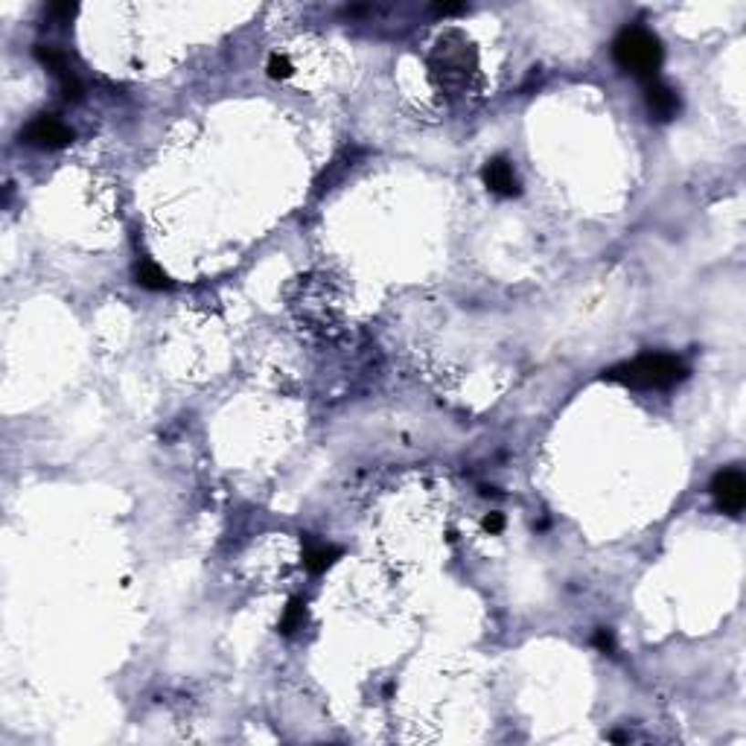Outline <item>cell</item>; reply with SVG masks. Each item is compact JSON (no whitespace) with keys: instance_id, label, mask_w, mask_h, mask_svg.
<instances>
[{"instance_id":"cell-1","label":"cell","mask_w":746,"mask_h":746,"mask_svg":"<svg viewBox=\"0 0 746 746\" xmlns=\"http://www.w3.org/2000/svg\"><path fill=\"white\" fill-rule=\"evenodd\" d=\"M685 377H689V368H685L677 356H668V353L638 356V359L604 373V379L621 382L627 388H636V391H665V388L679 385Z\"/></svg>"},{"instance_id":"cell-2","label":"cell","mask_w":746,"mask_h":746,"mask_svg":"<svg viewBox=\"0 0 746 746\" xmlns=\"http://www.w3.org/2000/svg\"><path fill=\"white\" fill-rule=\"evenodd\" d=\"M613 58L621 70L645 82H656V73L662 67V44L650 29L627 26L613 41Z\"/></svg>"},{"instance_id":"cell-3","label":"cell","mask_w":746,"mask_h":746,"mask_svg":"<svg viewBox=\"0 0 746 746\" xmlns=\"http://www.w3.org/2000/svg\"><path fill=\"white\" fill-rule=\"evenodd\" d=\"M711 496H714V504H718L723 513L738 516L743 511V504H746V479H743V472L735 470V467L720 470L718 475H714V482H711Z\"/></svg>"},{"instance_id":"cell-4","label":"cell","mask_w":746,"mask_h":746,"mask_svg":"<svg viewBox=\"0 0 746 746\" xmlns=\"http://www.w3.org/2000/svg\"><path fill=\"white\" fill-rule=\"evenodd\" d=\"M21 140H26L36 149H65L73 140V131L58 123L50 114H38L36 120H29L26 129L21 131Z\"/></svg>"},{"instance_id":"cell-5","label":"cell","mask_w":746,"mask_h":746,"mask_svg":"<svg viewBox=\"0 0 746 746\" xmlns=\"http://www.w3.org/2000/svg\"><path fill=\"white\" fill-rule=\"evenodd\" d=\"M472 67H475V50H472V44L464 41V44H461L458 56H455L452 47H450V41H443V38H440L438 53H435V73H438V77L443 73V82H452V79L458 77V82L464 85L467 77L472 73Z\"/></svg>"},{"instance_id":"cell-6","label":"cell","mask_w":746,"mask_h":746,"mask_svg":"<svg viewBox=\"0 0 746 746\" xmlns=\"http://www.w3.org/2000/svg\"><path fill=\"white\" fill-rule=\"evenodd\" d=\"M482 178H484V187L490 192H496L502 199H513L519 196V178L511 167V161L507 158H490L482 170Z\"/></svg>"},{"instance_id":"cell-7","label":"cell","mask_w":746,"mask_h":746,"mask_svg":"<svg viewBox=\"0 0 746 746\" xmlns=\"http://www.w3.org/2000/svg\"><path fill=\"white\" fill-rule=\"evenodd\" d=\"M648 111L653 120H659V123L674 120L679 111V97L674 88H668L662 82H650L648 85Z\"/></svg>"},{"instance_id":"cell-8","label":"cell","mask_w":746,"mask_h":746,"mask_svg":"<svg viewBox=\"0 0 746 746\" xmlns=\"http://www.w3.org/2000/svg\"><path fill=\"white\" fill-rule=\"evenodd\" d=\"M338 557H341L338 548L312 540V536H304V565H306L309 575H324Z\"/></svg>"},{"instance_id":"cell-9","label":"cell","mask_w":746,"mask_h":746,"mask_svg":"<svg viewBox=\"0 0 746 746\" xmlns=\"http://www.w3.org/2000/svg\"><path fill=\"white\" fill-rule=\"evenodd\" d=\"M134 277H138V283L143 289H152V292H161V289H170L172 283L170 277L163 275V268H158L152 260H140L138 268H134Z\"/></svg>"},{"instance_id":"cell-10","label":"cell","mask_w":746,"mask_h":746,"mask_svg":"<svg viewBox=\"0 0 746 746\" xmlns=\"http://www.w3.org/2000/svg\"><path fill=\"white\" fill-rule=\"evenodd\" d=\"M304 624H306V604L301 598H292L286 613H283V618H280V633L295 636L297 630H304Z\"/></svg>"},{"instance_id":"cell-11","label":"cell","mask_w":746,"mask_h":746,"mask_svg":"<svg viewBox=\"0 0 746 746\" xmlns=\"http://www.w3.org/2000/svg\"><path fill=\"white\" fill-rule=\"evenodd\" d=\"M292 62L286 56H280V53H275L272 58H268V77L272 79H289L292 77Z\"/></svg>"},{"instance_id":"cell-12","label":"cell","mask_w":746,"mask_h":746,"mask_svg":"<svg viewBox=\"0 0 746 746\" xmlns=\"http://www.w3.org/2000/svg\"><path fill=\"white\" fill-rule=\"evenodd\" d=\"M595 648H601L604 653H613L616 650L613 633H609V630H598V633H595Z\"/></svg>"},{"instance_id":"cell-13","label":"cell","mask_w":746,"mask_h":746,"mask_svg":"<svg viewBox=\"0 0 746 746\" xmlns=\"http://www.w3.org/2000/svg\"><path fill=\"white\" fill-rule=\"evenodd\" d=\"M484 528H487L490 534H499V531L504 528V516H502V513H490V516H484Z\"/></svg>"}]
</instances>
